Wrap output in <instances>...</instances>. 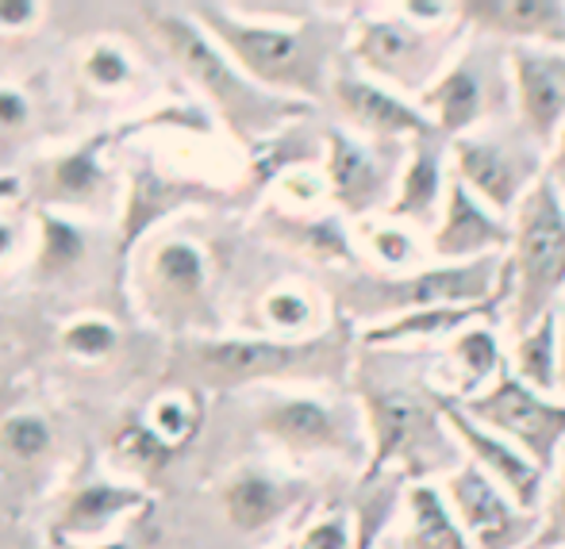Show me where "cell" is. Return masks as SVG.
<instances>
[{
	"label": "cell",
	"mask_w": 565,
	"mask_h": 549,
	"mask_svg": "<svg viewBox=\"0 0 565 549\" xmlns=\"http://www.w3.org/2000/svg\"><path fill=\"white\" fill-rule=\"evenodd\" d=\"M354 385L370 431L362 484H381L388 469L404 484H431V476L447 481L469 461L443 416V392L427 385L404 346L365 349L354 365Z\"/></svg>",
	"instance_id": "obj_1"
},
{
	"label": "cell",
	"mask_w": 565,
	"mask_h": 549,
	"mask_svg": "<svg viewBox=\"0 0 565 549\" xmlns=\"http://www.w3.org/2000/svg\"><path fill=\"white\" fill-rule=\"evenodd\" d=\"M512 297L504 323L523 338L543 315L558 312L565 300V196L546 173L512 216Z\"/></svg>",
	"instance_id": "obj_2"
},
{
	"label": "cell",
	"mask_w": 565,
	"mask_h": 549,
	"mask_svg": "<svg viewBox=\"0 0 565 549\" xmlns=\"http://www.w3.org/2000/svg\"><path fill=\"white\" fill-rule=\"evenodd\" d=\"M512 297V266L504 254L497 258L461 261V266L416 269L408 277H350L342 284V308L350 320L381 323L396 315L427 312V308H458V304H489V300Z\"/></svg>",
	"instance_id": "obj_3"
},
{
	"label": "cell",
	"mask_w": 565,
	"mask_h": 549,
	"mask_svg": "<svg viewBox=\"0 0 565 549\" xmlns=\"http://www.w3.org/2000/svg\"><path fill=\"white\" fill-rule=\"evenodd\" d=\"M461 20L424 23L412 15H381V20H362L354 28V62L377 85L401 93V97H424L431 85L454 66L461 54Z\"/></svg>",
	"instance_id": "obj_4"
},
{
	"label": "cell",
	"mask_w": 565,
	"mask_h": 549,
	"mask_svg": "<svg viewBox=\"0 0 565 549\" xmlns=\"http://www.w3.org/2000/svg\"><path fill=\"white\" fill-rule=\"evenodd\" d=\"M204 20L212 23L220 39L231 46L243 69L258 77L262 85H274L285 93H300V97H323L331 93V54L342 35L339 23H305L297 31L285 28H246L216 8H201Z\"/></svg>",
	"instance_id": "obj_5"
},
{
	"label": "cell",
	"mask_w": 565,
	"mask_h": 549,
	"mask_svg": "<svg viewBox=\"0 0 565 549\" xmlns=\"http://www.w3.org/2000/svg\"><path fill=\"white\" fill-rule=\"evenodd\" d=\"M419 108L431 116L447 142L515 116L512 46L473 35L461 46L454 66L439 77V85H431L419 97Z\"/></svg>",
	"instance_id": "obj_6"
},
{
	"label": "cell",
	"mask_w": 565,
	"mask_h": 549,
	"mask_svg": "<svg viewBox=\"0 0 565 549\" xmlns=\"http://www.w3.org/2000/svg\"><path fill=\"white\" fill-rule=\"evenodd\" d=\"M450 170L492 212L512 219L523 196L546 177V150L515 116L461 134L450 142Z\"/></svg>",
	"instance_id": "obj_7"
},
{
	"label": "cell",
	"mask_w": 565,
	"mask_h": 549,
	"mask_svg": "<svg viewBox=\"0 0 565 549\" xmlns=\"http://www.w3.org/2000/svg\"><path fill=\"white\" fill-rule=\"evenodd\" d=\"M350 365V323L308 342H212L196 349V369L216 385L258 377H323L339 380Z\"/></svg>",
	"instance_id": "obj_8"
},
{
	"label": "cell",
	"mask_w": 565,
	"mask_h": 549,
	"mask_svg": "<svg viewBox=\"0 0 565 549\" xmlns=\"http://www.w3.org/2000/svg\"><path fill=\"white\" fill-rule=\"evenodd\" d=\"M458 408L466 411L473 423L489 427L492 434L520 445L546 476H554L562 445H565V403L535 392L531 385H523L508 362L484 392H477L473 400H461Z\"/></svg>",
	"instance_id": "obj_9"
},
{
	"label": "cell",
	"mask_w": 565,
	"mask_h": 549,
	"mask_svg": "<svg viewBox=\"0 0 565 549\" xmlns=\"http://www.w3.org/2000/svg\"><path fill=\"white\" fill-rule=\"evenodd\" d=\"M408 154H412V142L365 139V134L331 127L328 131L331 201L354 219H365L373 212H388L396 193H401Z\"/></svg>",
	"instance_id": "obj_10"
},
{
	"label": "cell",
	"mask_w": 565,
	"mask_h": 549,
	"mask_svg": "<svg viewBox=\"0 0 565 549\" xmlns=\"http://www.w3.org/2000/svg\"><path fill=\"white\" fill-rule=\"evenodd\" d=\"M158 28H162L166 43H170L173 54L181 58V66H185L189 74L209 89V97H216V105L227 111L235 131L262 134V131H269V127L285 123L289 116L305 111V105H292V100H285V97H269L258 85L243 82L185 20H162Z\"/></svg>",
	"instance_id": "obj_11"
},
{
	"label": "cell",
	"mask_w": 565,
	"mask_h": 549,
	"mask_svg": "<svg viewBox=\"0 0 565 549\" xmlns=\"http://www.w3.org/2000/svg\"><path fill=\"white\" fill-rule=\"evenodd\" d=\"M439 488L473 549H523L539 535L543 515L523 512L473 461H466L458 473H450Z\"/></svg>",
	"instance_id": "obj_12"
},
{
	"label": "cell",
	"mask_w": 565,
	"mask_h": 549,
	"mask_svg": "<svg viewBox=\"0 0 565 549\" xmlns=\"http://www.w3.org/2000/svg\"><path fill=\"white\" fill-rule=\"evenodd\" d=\"M262 431L269 439L292 445V450L308 453H342V458H358L365 469L370 461V431H365V416L358 419L347 408H331L320 400H281L262 416Z\"/></svg>",
	"instance_id": "obj_13"
},
{
	"label": "cell",
	"mask_w": 565,
	"mask_h": 549,
	"mask_svg": "<svg viewBox=\"0 0 565 549\" xmlns=\"http://www.w3.org/2000/svg\"><path fill=\"white\" fill-rule=\"evenodd\" d=\"M331 100H335L339 116L354 127V134H365V139L412 142V139H424V134L439 131V127L431 123V116H427L416 100L370 82V77L358 74V69H339V74L331 77Z\"/></svg>",
	"instance_id": "obj_14"
},
{
	"label": "cell",
	"mask_w": 565,
	"mask_h": 549,
	"mask_svg": "<svg viewBox=\"0 0 565 549\" xmlns=\"http://www.w3.org/2000/svg\"><path fill=\"white\" fill-rule=\"evenodd\" d=\"M443 416H447L454 439L461 442L466 458L473 461L481 473H489L492 481H497L500 488H504L508 496H512L515 504L523 507V512L543 515V507H546V481H551V476H546L543 469H539L535 461H531L527 453L520 450V445H512L508 439H500V434H492L489 427L473 423V419H469L447 392H443Z\"/></svg>",
	"instance_id": "obj_15"
},
{
	"label": "cell",
	"mask_w": 565,
	"mask_h": 549,
	"mask_svg": "<svg viewBox=\"0 0 565 549\" xmlns=\"http://www.w3.org/2000/svg\"><path fill=\"white\" fill-rule=\"evenodd\" d=\"M512 250V219L492 212L481 196L469 193V185L450 170L447 208L439 227L431 230V254L439 266H461V261L497 258Z\"/></svg>",
	"instance_id": "obj_16"
},
{
	"label": "cell",
	"mask_w": 565,
	"mask_h": 549,
	"mask_svg": "<svg viewBox=\"0 0 565 549\" xmlns=\"http://www.w3.org/2000/svg\"><path fill=\"white\" fill-rule=\"evenodd\" d=\"M515 119L551 154L565 131V51L558 46H512Z\"/></svg>",
	"instance_id": "obj_17"
},
{
	"label": "cell",
	"mask_w": 565,
	"mask_h": 549,
	"mask_svg": "<svg viewBox=\"0 0 565 549\" xmlns=\"http://www.w3.org/2000/svg\"><path fill=\"white\" fill-rule=\"evenodd\" d=\"M458 20L473 35L508 46L565 51V0H461Z\"/></svg>",
	"instance_id": "obj_18"
},
{
	"label": "cell",
	"mask_w": 565,
	"mask_h": 549,
	"mask_svg": "<svg viewBox=\"0 0 565 549\" xmlns=\"http://www.w3.org/2000/svg\"><path fill=\"white\" fill-rule=\"evenodd\" d=\"M447 189H450V142L439 131L412 139L408 170L401 177V193H396L388 216L404 219L412 227L435 230L447 208Z\"/></svg>",
	"instance_id": "obj_19"
},
{
	"label": "cell",
	"mask_w": 565,
	"mask_h": 549,
	"mask_svg": "<svg viewBox=\"0 0 565 549\" xmlns=\"http://www.w3.org/2000/svg\"><path fill=\"white\" fill-rule=\"evenodd\" d=\"M508 312V300H489V304H458V308H427V312H412V315H396L385 320L377 327L362 331V346L365 349H401L408 342H424V338H439V334H461L477 323H500Z\"/></svg>",
	"instance_id": "obj_20"
},
{
	"label": "cell",
	"mask_w": 565,
	"mask_h": 549,
	"mask_svg": "<svg viewBox=\"0 0 565 549\" xmlns=\"http://www.w3.org/2000/svg\"><path fill=\"white\" fill-rule=\"evenodd\" d=\"M404 515H408V523L396 535L401 549H473L439 484H408L404 488Z\"/></svg>",
	"instance_id": "obj_21"
},
{
	"label": "cell",
	"mask_w": 565,
	"mask_h": 549,
	"mask_svg": "<svg viewBox=\"0 0 565 549\" xmlns=\"http://www.w3.org/2000/svg\"><path fill=\"white\" fill-rule=\"evenodd\" d=\"M562 308L535 323L523 338H515L512 369L523 385H531L535 392L551 396L562 392Z\"/></svg>",
	"instance_id": "obj_22"
},
{
	"label": "cell",
	"mask_w": 565,
	"mask_h": 549,
	"mask_svg": "<svg viewBox=\"0 0 565 549\" xmlns=\"http://www.w3.org/2000/svg\"><path fill=\"white\" fill-rule=\"evenodd\" d=\"M450 357L458 362V388L447 392L450 400H473L477 392L497 380V373L504 369L508 357L500 354V338L492 331V323H477V327L454 334V346H450Z\"/></svg>",
	"instance_id": "obj_23"
},
{
	"label": "cell",
	"mask_w": 565,
	"mask_h": 549,
	"mask_svg": "<svg viewBox=\"0 0 565 549\" xmlns=\"http://www.w3.org/2000/svg\"><path fill=\"white\" fill-rule=\"evenodd\" d=\"M224 504L238 530H262L289 507V492L262 473H243L238 481L227 484Z\"/></svg>",
	"instance_id": "obj_24"
},
{
	"label": "cell",
	"mask_w": 565,
	"mask_h": 549,
	"mask_svg": "<svg viewBox=\"0 0 565 549\" xmlns=\"http://www.w3.org/2000/svg\"><path fill=\"white\" fill-rule=\"evenodd\" d=\"M523 549H565V445H562L558 469H554V488L546 492L539 535L531 538Z\"/></svg>",
	"instance_id": "obj_25"
},
{
	"label": "cell",
	"mask_w": 565,
	"mask_h": 549,
	"mask_svg": "<svg viewBox=\"0 0 565 549\" xmlns=\"http://www.w3.org/2000/svg\"><path fill=\"white\" fill-rule=\"evenodd\" d=\"M158 273H162V281L170 284L173 292H185L189 297V292L201 289V277H204L201 254L185 243L166 246V250L158 254Z\"/></svg>",
	"instance_id": "obj_26"
},
{
	"label": "cell",
	"mask_w": 565,
	"mask_h": 549,
	"mask_svg": "<svg viewBox=\"0 0 565 549\" xmlns=\"http://www.w3.org/2000/svg\"><path fill=\"white\" fill-rule=\"evenodd\" d=\"M127 504H135L131 492H113V488H89L85 496L74 499V507H70L66 515V527H77V530H89L97 527V523L113 519L116 512H124Z\"/></svg>",
	"instance_id": "obj_27"
},
{
	"label": "cell",
	"mask_w": 565,
	"mask_h": 549,
	"mask_svg": "<svg viewBox=\"0 0 565 549\" xmlns=\"http://www.w3.org/2000/svg\"><path fill=\"white\" fill-rule=\"evenodd\" d=\"M370 246L377 254V261H385L388 269H424L419 261V246L412 238V230H401V227H370Z\"/></svg>",
	"instance_id": "obj_28"
},
{
	"label": "cell",
	"mask_w": 565,
	"mask_h": 549,
	"mask_svg": "<svg viewBox=\"0 0 565 549\" xmlns=\"http://www.w3.org/2000/svg\"><path fill=\"white\" fill-rule=\"evenodd\" d=\"M46 442H51V434H46V427L39 423V419L31 416H20L12 419V423H4V431H0V445H4L8 453H15V458H39V453L46 450Z\"/></svg>",
	"instance_id": "obj_29"
},
{
	"label": "cell",
	"mask_w": 565,
	"mask_h": 549,
	"mask_svg": "<svg viewBox=\"0 0 565 549\" xmlns=\"http://www.w3.org/2000/svg\"><path fill=\"white\" fill-rule=\"evenodd\" d=\"M300 549H354V530L342 515H328L300 538Z\"/></svg>",
	"instance_id": "obj_30"
},
{
	"label": "cell",
	"mask_w": 565,
	"mask_h": 549,
	"mask_svg": "<svg viewBox=\"0 0 565 549\" xmlns=\"http://www.w3.org/2000/svg\"><path fill=\"white\" fill-rule=\"evenodd\" d=\"M266 315L277 327H305L312 320V304L300 292H274L266 304Z\"/></svg>",
	"instance_id": "obj_31"
},
{
	"label": "cell",
	"mask_w": 565,
	"mask_h": 549,
	"mask_svg": "<svg viewBox=\"0 0 565 549\" xmlns=\"http://www.w3.org/2000/svg\"><path fill=\"white\" fill-rule=\"evenodd\" d=\"M58 185L74 196L89 193V189L97 185V165H93V158L77 154V158H70V162H62L58 165Z\"/></svg>",
	"instance_id": "obj_32"
},
{
	"label": "cell",
	"mask_w": 565,
	"mask_h": 549,
	"mask_svg": "<svg viewBox=\"0 0 565 549\" xmlns=\"http://www.w3.org/2000/svg\"><path fill=\"white\" fill-rule=\"evenodd\" d=\"M77 250H82V238L70 227H62V223L46 219V254H43L46 266H66V261H74Z\"/></svg>",
	"instance_id": "obj_33"
},
{
	"label": "cell",
	"mask_w": 565,
	"mask_h": 549,
	"mask_svg": "<svg viewBox=\"0 0 565 549\" xmlns=\"http://www.w3.org/2000/svg\"><path fill=\"white\" fill-rule=\"evenodd\" d=\"M66 342L77 349V354H105L116 338L105 323H77V327L66 334Z\"/></svg>",
	"instance_id": "obj_34"
},
{
	"label": "cell",
	"mask_w": 565,
	"mask_h": 549,
	"mask_svg": "<svg viewBox=\"0 0 565 549\" xmlns=\"http://www.w3.org/2000/svg\"><path fill=\"white\" fill-rule=\"evenodd\" d=\"M158 427H162L170 439H185V434H189V416L178 408V403H162V408H158Z\"/></svg>",
	"instance_id": "obj_35"
},
{
	"label": "cell",
	"mask_w": 565,
	"mask_h": 549,
	"mask_svg": "<svg viewBox=\"0 0 565 549\" xmlns=\"http://www.w3.org/2000/svg\"><path fill=\"white\" fill-rule=\"evenodd\" d=\"M124 450L139 453V458H147V461H158V458H166V453H170V445H162L158 439H150V434L131 431V434L124 439Z\"/></svg>",
	"instance_id": "obj_36"
},
{
	"label": "cell",
	"mask_w": 565,
	"mask_h": 549,
	"mask_svg": "<svg viewBox=\"0 0 565 549\" xmlns=\"http://www.w3.org/2000/svg\"><path fill=\"white\" fill-rule=\"evenodd\" d=\"M23 111H28V105L20 97L0 93V123H15V119H23Z\"/></svg>",
	"instance_id": "obj_37"
},
{
	"label": "cell",
	"mask_w": 565,
	"mask_h": 549,
	"mask_svg": "<svg viewBox=\"0 0 565 549\" xmlns=\"http://www.w3.org/2000/svg\"><path fill=\"white\" fill-rule=\"evenodd\" d=\"M93 74H97V77H100V82H108V77H105V74H113V82H116V77H119V74H124V66H119V58H116V54L100 51V54H97V58H93Z\"/></svg>",
	"instance_id": "obj_38"
},
{
	"label": "cell",
	"mask_w": 565,
	"mask_h": 549,
	"mask_svg": "<svg viewBox=\"0 0 565 549\" xmlns=\"http://www.w3.org/2000/svg\"><path fill=\"white\" fill-rule=\"evenodd\" d=\"M0 15L4 20H23V15H31V4H0Z\"/></svg>",
	"instance_id": "obj_39"
},
{
	"label": "cell",
	"mask_w": 565,
	"mask_h": 549,
	"mask_svg": "<svg viewBox=\"0 0 565 549\" xmlns=\"http://www.w3.org/2000/svg\"><path fill=\"white\" fill-rule=\"evenodd\" d=\"M558 349H562V396H565V300H562V342H558Z\"/></svg>",
	"instance_id": "obj_40"
},
{
	"label": "cell",
	"mask_w": 565,
	"mask_h": 549,
	"mask_svg": "<svg viewBox=\"0 0 565 549\" xmlns=\"http://www.w3.org/2000/svg\"><path fill=\"white\" fill-rule=\"evenodd\" d=\"M377 549H401V542H396V535H385V538L377 542Z\"/></svg>",
	"instance_id": "obj_41"
},
{
	"label": "cell",
	"mask_w": 565,
	"mask_h": 549,
	"mask_svg": "<svg viewBox=\"0 0 565 549\" xmlns=\"http://www.w3.org/2000/svg\"><path fill=\"white\" fill-rule=\"evenodd\" d=\"M4 250H8V230L0 227V254H4Z\"/></svg>",
	"instance_id": "obj_42"
},
{
	"label": "cell",
	"mask_w": 565,
	"mask_h": 549,
	"mask_svg": "<svg viewBox=\"0 0 565 549\" xmlns=\"http://www.w3.org/2000/svg\"><path fill=\"white\" fill-rule=\"evenodd\" d=\"M554 185H558V189H562V196H565V181H554Z\"/></svg>",
	"instance_id": "obj_43"
},
{
	"label": "cell",
	"mask_w": 565,
	"mask_h": 549,
	"mask_svg": "<svg viewBox=\"0 0 565 549\" xmlns=\"http://www.w3.org/2000/svg\"><path fill=\"white\" fill-rule=\"evenodd\" d=\"M108 549H127V546H108Z\"/></svg>",
	"instance_id": "obj_44"
}]
</instances>
